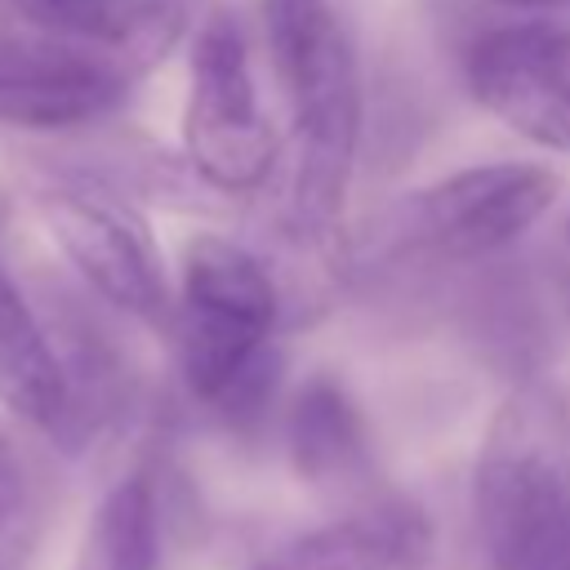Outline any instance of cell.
<instances>
[{
  "mask_svg": "<svg viewBox=\"0 0 570 570\" xmlns=\"http://www.w3.org/2000/svg\"><path fill=\"white\" fill-rule=\"evenodd\" d=\"M276 85L289 107L285 223L298 240L334 232L361 147V67L330 0H258Z\"/></svg>",
  "mask_w": 570,
  "mask_h": 570,
  "instance_id": "6da1fadb",
  "label": "cell"
},
{
  "mask_svg": "<svg viewBox=\"0 0 570 570\" xmlns=\"http://www.w3.org/2000/svg\"><path fill=\"white\" fill-rule=\"evenodd\" d=\"M472 517L490 570H570V405L548 383L512 387L476 454Z\"/></svg>",
  "mask_w": 570,
  "mask_h": 570,
  "instance_id": "7a4b0ae2",
  "label": "cell"
},
{
  "mask_svg": "<svg viewBox=\"0 0 570 570\" xmlns=\"http://www.w3.org/2000/svg\"><path fill=\"white\" fill-rule=\"evenodd\" d=\"M281 294L272 272L227 236H196L183 254L174 303L178 370L191 401L240 423L254 419L276 387L281 356L272 347Z\"/></svg>",
  "mask_w": 570,
  "mask_h": 570,
  "instance_id": "3957f363",
  "label": "cell"
},
{
  "mask_svg": "<svg viewBox=\"0 0 570 570\" xmlns=\"http://www.w3.org/2000/svg\"><path fill=\"white\" fill-rule=\"evenodd\" d=\"M27 196L58 254L107 307L142 325H160L165 316H174L165 258L134 196L89 169L62 165L40 169L27 183Z\"/></svg>",
  "mask_w": 570,
  "mask_h": 570,
  "instance_id": "277c9868",
  "label": "cell"
},
{
  "mask_svg": "<svg viewBox=\"0 0 570 570\" xmlns=\"http://www.w3.org/2000/svg\"><path fill=\"white\" fill-rule=\"evenodd\" d=\"M557 187V174L543 165H472L401 196L379 218V245L432 263L490 258L517 245L552 209Z\"/></svg>",
  "mask_w": 570,
  "mask_h": 570,
  "instance_id": "5b68a950",
  "label": "cell"
},
{
  "mask_svg": "<svg viewBox=\"0 0 570 570\" xmlns=\"http://www.w3.org/2000/svg\"><path fill=\"white\" fill-rule=\"evenodd\" d=\"M183 156L218 196L263 187L276 165V134L258 107L249 40L240 18L223 4L205 9L191 27Z\"/></svg>",
  "mask_w": 570,
  "mask_h": 570,
  "instance_id": "8992f818",
  "label": "cell"
},
{
  "mask_svg": "<svg viewBox=\"0 0 570 570\" xmlns=\"http://www.w3.org/2000/svg\"><path fill=\"white\" fill-rule=\"evenodd\" d=\"M142 80L134 58L102 40L22 22L0 31V120L13 129H80L111 116Z\"/></svg>",
  "mask_w": 570,
  "mask_h": 570,
  "instance_id": "52a82bcc",
  "label": "cell"
},
{
  "mask_svg": "<svg viewBox=\"0 0 570 570\" xmlns=\"http://www.w3.org/2000/svg\"><path fill=\"white\" fill-rule=\"evenodd\" d=\"M472 98L543 151H570V27L508 22L468 49Z\"/></svg>",
  "mask_w": 570,
  "mask_h": 570,
  "instance_id": "ba28073f",
  "label": "cell"
},
{
  "mask_svg": "<svg viewBox=\"0 0 570 570\" xmlns=\"http://www.w3.org/2000/svg\"><path fill=\"white\" fill-rule=\"evenodd\" d=\"M285 450L294 476L330 499H374V450L365 414L334 374H312L285 410Z\"/></svg>",
  "mask_w": 570,
  "mask_h": 570,
  "instance_id": "9c48e42d",
  "label": "cell"
},
{
  "mask_svg": "<svg viewBox=\"0 0 570 570\" xmlns=\"http://www.w3.org/2000/svg\"><path fill=\"white\" fill-rule=\"evenodd\" d=\"M432 561V521L410 499H361L330 525L285 543L267 570H423Z\"/></svg>",
  "mask_w": 570,
  "mask_h": 570,
  "instance_id": "30bf717a",
  "label": "cell"
},
{
  "mask_svg": "<svg viewBox=\"0 0 570 570\" xmlns=\"http://www.w3.org/2000/svg\"><path fill=\"white\" fill-rule=\"evenodd\" d=\"M0 405L40 432H62L71 410L67 370L49 325L13 281L0 254Z\"/></svg>",
  "mask_w": 570,
  "mask_h": 570,
  "instance_id": "8fae6325",
  "label": "cell"
},
{
  "mask_svg": "<svg viewBox=\"0 0 570 570\" xmlns=\"http://www.w3.org/2000/svg\"><path fill=\"white\" fill-rule=\"evenodd\" d=\"M71 570H160V517L147 476H120L102 494Z\"/></svg>",
  "mask_w": 570,
  "mask_h": 570,
  "instance_id": "7c38bea8",
  "label": "cell"
},
{
  "mask_svg": "<svg viewBox=\"0 0 570 570\" xmlns=\"http://www.w3.org/2000/svg\"><path fill=\"white\" fill-rule=\"evenodd\" d=\"M45 534V481L27 450L0 432V570H27Z\"/></svg>",
  "mask_w": 570,
  "mask_h": 570,
  "instance_id": "4fadbf2b",
  "label": "cell"
},
{
  "mask_svg": "<svg viewBox=\"0 0 570 570\" xmlns=\"http://www.w3.org/2000/svg\"><path fill=\"white\" fill-rule=\"evenodd\" d=\"M18 22H31V27H45V31H58V36H80V40H102L111 49L116 45V18H111V0H4ZM125 53V49H120ZM129 58V53H125ZM138 67V62H134ZM142 71V67H138ZM147 76V71H142Z\"/></svg>",
  "mask_w": 570,
  "mask_h": 570,
  "instance_id": "5bb4252c",
  "label": "cell"
},
{
  "mask_svg": "<svg viewBox=\"0 0 570 570\" xmlns=\"http://www.w3.org/2000/svg\"><path fill=\"white\" fill-rule=\"evenodd\" d=\"M490 4H503V9H517V13H557V9H570V0H490Z\"/></svg>",
  "mask_w": 570,
  "mask_h": 570,
  "instance_id": "9a60e30c",
  "label": "cell"
},
{
  "mask_svg": "<svg viewBox=\"0 0 570 570\" xmlns=\"http://www.w3.org/2000/svg\"><path fill=\"white\" fill-rule=\"evenodd\" d=\"M561 298H566V316H570V267H566V276H561Z\"/></svg>",
  "mask_w": 570,
  "mask_h": 570,
  "instance_id": "2e32d148",
  "label": "cell"
},
{
  "mask_svg": "<svg viewBox=\"0 0 570 570\" xmlns=\"http://www.w3.org/2000/svg\"><path fill=\"white\" fill-rule=\"evenodd\" d=\"M566 245H570V223H566Z\"/></svg>",
  "mask_w": 570,
  "mask_h": 570,
  "instance_id": "e0dca14e",
  "label": "cell"
},
{
  "mask_svg": "<svg viewBox=\"0 0 570 570\" xmlns=\"http://www.w3.org/2000/svg\"><path fill=\"white\" fill-rule=\"evenodd\" d=\"M258 570H267V566H258Z\"/></svg>",
  "mask_w": 570,
  "mask_h": 570,
  "instance_id": "ac0fdd59",
  "label": "cell"
}]
</instances>
